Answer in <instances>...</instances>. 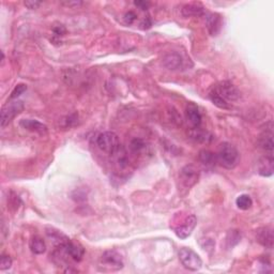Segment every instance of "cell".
<instances>
[{"instance_id":"52a82bcc","label":"cell","mask_w":274,"mask_h":274,"mask_svg":"<svg viewBox=\"0 0 274 274\" xmlns=\"http://www.w3.org/2000/svg\"><path fill=\"white\" fill-rule=\"evenodd\" d=\"M197 219L195 215L191 214L188 217L183 218L181 220L180 224H177L176 226H172V229L175 231L176 236L180 239H187L188 237L192 235L193 230L196 227Z\"/></svg>"},{"instance_id":"603a6c76","label":"cell","mask_w":274,"mask_h":274,"mask_svg":"<svg viewBox=\"0 0 274 274\" xmlns=\"http://www.w3.org/2000/svg\"><path fill=\"white\" fill-rule=\"evenodd\" d=\"M236 205L240 210H243V211H246L252 208L253 206V200L251 198L250 195L247 194H242L240 196L237 197L236 199Z\"/></svg>"},{"instance_id":"9a60e30c","label":"cell","mask_w":274,"mask_h":274,"mask_svg":"<svg viewBox=\"0 0 274 274\" xmlns=\"http://www.w3.org/2000/svg\"><path fill=\"white\" fill-rule=\"evenodd\" d=\"M19 125L25 130L33 132V133L40 135H45L47 133V126L35 119H22L19 121Z\"/></svg>"},{"instance_id":"484cf974","label":"cell","mask_w":274,"mask_h":274,"mask_svg":"<svg viewBox=\"0 0 274 274\" xmlns=\"http://www.w3.org/2000/svg\"><path fill=\"white\" fill-rule=\"evenodd\" d=\"M137 18V15L134 11H129V12H126L124 14V17H123V20H124V23L126 25H132V24H134V22L136 20Z\"/></svg>"},{"instance_id":"d6986e66","label":"cell","mask_w":274,"mask_h":274,"mask_svg":"<svg viewBox=\"0 0 274 274\" xmlns=\"http://www.w3.org/2000/svg\"><path fill=\"white\" fill-rule=\"evenodd\" d=\"M188 135L192 139L198 141V143L208 144L213 139V136L209 132L200 129V126H198V128H192V130L188 132Z\"/></svg>"},{"instance_id":"30bf717a","label":"cell","mask_w":274,"mask_h":274,"mask_svg":"<svg viewBox=\"0 0 274 274\" xmlns=\"http://www.w3.org/2000/svg\"><path fill=\"white\" fill-rule=\"evenodd\" d=\"M58 249H60L63 253H65V255L70 257L72 260L74 261H81L83 259L84 255H85V250H84V247L80 244V243H76V242H73V241H68L66 245H63L62 247H58Z\"/></svg>"},{"instance_id":"ba28073f","label":"cell","mask_w":274,"mask_h":274,"mask_svg":"<svg viewBox=\"0 0 274 274\" xmlns=\"http://www.w3.org/2000/svg\"><path fill=\"white\" fill-rule=\"evenodd\" d=\"M200 171L195 165H186L180 171V181L184 187L189 188L199 180Z\"/></svg>"},{"instance_id":"44dd1931","label":"cell","mask_w":274,"mask_h":274,"mask_svg":"<svg viewBox=\"0 0 274 274\" xmlns=\"http://www.w3.org/2000/svg\"><path fill=\"white\" fill-rule=\"evenodd\" d=\"M198 159L200 163L206 167H212L215 165V163H217V156H215V154L207 149L200 150L198 154Z\"/></svg>"},{"instance_id":"f546056e","label":"cell","mask_w":274,"mask_h":274,"mask_svg":"<svg viewBox=\"0 0 274 274\" xmlns=\"http://www.w3.org/2000/svg\"><path fill=\"white\" fill-rule=\"evenodd\" d=\"M141 26H143V28L144 29H148L151 27V20L149 17H146L144 18L143 20V23H141Z\"/></svg>"},{"instance_id":"d4e9b609","label":"cell","mask_w":274,"mask_h":274,"mask_svg":"<svg viewBox=\"0 0 274 274\" xmlns=\"http://www.w3.org/2000/svg\"><path fill=\"white\" fill-rule=\"evenodd\" d=\"M12 266V259L10 256L7 255H2L1 259H0V269L1 270H8V269L11 268Z\"/></svg>"},{"instance_id":"4316f807","label":"cell","mask_w":274,"mask_h":274,"mask_svg":"<svg viewBox=\"0 0 274 274\" xmlns=\"http://www.w3.org/2000/svg\"><path fill=\"white\" fill-rule=\"evenodd\" d=\"M52 31H54L55 35L62 36V35L66 34L67 29H66V27L63 25H58V26H55L54 29H52Z\"/></svg>"},{"instance_id":"5bb4252c","label":"cell","mask_w":274,"mask_h":274,"mask_svg":"<svg viewBox=\"0 0 274 274\" xmlns=\"http://www.w3.org/2000/svg\"><path fill=\"white\" fill-rule=\"evenodd\" d=\"M206 26L211 35H218L223 26L222 17L218 13H209L206 18Z\"/></svg>"},{"instance_id":"4dcf8cb0","label":"cell","mask_w":274,"mask_h":274,"mask_svg":"<svg viewBox=\"0 0 274 274\" xmlns=\"http://www.w3.org/2000/svg\"><path fill=\"white\" fill-rule=\"evenodd\" d=\"M63 4H67V6H78V4H82V2L81 1H68V2H63Z\"/></svg>"},{"instance_id":"8fae6325","label":"cell","mask_w":274,"mask_h":274,"mask_svg":"<svg viewBox=\"0 0 274 274\" xmlns=\"http://www.w3.org/2000/svg\"><path fill=\"white\" fill-rule=\"evenodd\" d=\"M162 63L166 68L171 71H178L183 68L184 60L180 54L176 51L168 52L162 59Z\"/></svg>"},{"instance_id":"f1b7e54d","label":"cell","mask_w":274,"mask_h":274,"mask_svg":"<svg viewBox=\"0 0 274 274\" xmlns=\"http://www.w3.org/2000/svg\"><path fill=\"white\" fill-rule=\"evenodd\" d=\"M134 4L136 7H138L140 10H147L150 3L148 1H135Z\"/></svg>"},{"instance_id":"4fadbf2b","label":"cell","mask_w":274,"mask_h":274,"mask_svg":"<svg viewBox=\"0 0 274 274\" xmlns=\"http://www.w3.org/2000/svg\"><path fill=\"white\" fill-rule=\"evenodd\" d=\"M273 154H266L261 156L257 164V171L258 173L262 177H270L273 175Z\"/></svg>"},{"instance_id":"5b68a950","label":"cell","mask_w":274,"mask_h":274,"mask_svg":"<svg viewBox=\"0 0 274 274\" xmlns=\"http://www.w3.org/2000/svg\"><path fill=\"white\" fill-rule=\"evenodd\" d=\"M179 260L189 271H198L203 267V260L197 253L189 247H182L179 251Z\"/></svg>"},{"instance_id":"7402d4cb","label":"cell","mask_w":274,"mask_h":274,"mask_svg":"<svg viewBox=\"0 0 274 274\" xmlns=\"http://www.w3.org/2000/svg\"><path fill=\"white\" fill-rule=\"evenodd\" d=\"M29 246H30L31 252H33L35 255L43 254V253H45L46 251V244H45L44 240L38 236H34V238L30 240Z\"/></svg>"},{"instance_id":"ffe728a7","label":"cell","mask_w":274,"mask_h":274,"mask_svg":"<svg viewBox=\"0 0 274 274\" xmlns=\"http://www.w3.org/2000/svg\"><path fill=\"white\" fill-rule=\"evenodd\" d=\"M204 6L200 2H191L186 4L182 8V14L183 17H199L204 13Z\"/></svg>"},{"instance_id":"7c38bea8","label":"cell","mask_w":274,"mask_h":274,"mask_svg":"<svg viewBox=\"0 0 274 274\" xmlns=\"http://www.w3.org/2000/svg\"><path fill=\"white\" fill-rule=\"evenodd\" d=\"M256 241L266 249L271 250L273 247V229L268 226L258 228L256 230Z\"/></svg>"},{"instance_id":"9c48e42d","label":"cell","mask_w":274,"mask_h":274,"mask_svg":"<svg viewBox=\"0 0 274 274\" xmlns=\"http://www.w3.org/2000/svg\"><path fill=\"white\" fill-rule=\"evenodd\" d=\"M258 147L266 152V154H273V124L272 121L269 122V128L263 130L258 138Z\"/></svg>"},{"instance_id":"277c9868","label":"cell","mask_w":274,"mask_h":274,"mask_svg":"<svg viewBox=\"0 0 274 274\" xmlns=\"http://www.w3.org/2000/svg\"><path fill=\"white\" fill-rule=\"evenodd\" d=\"M123 268L122 257L116 251H106L101 256L99 269L104 272L119 271Z\"/></svg>"},{"instance_id":"83f0119b","label":"cell","mask_w":274,"mask_h":274,"mask_svg":"<svg viewBox=\"0 0 274 274\" xmlns=\"http://www.w3.org/2000/svg\"><path fill=\"white\" fill-rule=\"evenodd\" d=\"M40 4H41L40 1H34V0H31V1H25V6L30 10L38 9Z\"/></svg>"},{"instance_id":"ac0fdd59","label":"cell","mask_w":274,"mask_h":274,"mask_svg":"<svg viewBox=\"0 0 274 274\" xmlns=\"http://www.w3.org/2000/svg\"><path fill=\"white\" fill-rule=\"evenodd\" d=\"M129 148H130V151H131L132 154L143 155L145 152H147V150H148L149 147L143 138H139V137H135V138L130 140Z\"/></svg>"},{"instance_id":"3957f363","label":"cell","mask_w":274,"mask_h":274,"mask_svg":"<svg viewBox=\"0 0 274 274\" xmlns=\"http://www.w3.org/2000/svg\"><path fill=\"white\" fill-rule=\"evenodd\" d=\"M97 145L100 150L109 155H113L122 147L120 144L118 135L112 131L103 132L100 134L97 138Z\"/></svg>"},{"instance_id":"2e32d148","label":"cell","mask_w":274,"mask_h":274,"mask_svg":"<svg viewBox=\"0 0 274 274\" xmlns=\"http://www.w3.org/2000/svg\"><path fill=\"white\" fill-rule=\"evenodd\" d=\"M186 114L188 121L192 124L193 128H198V126H200V124H202V114H200L197 105H195L192 102L188 103L187 105Z\"/></svg>"},{"instance_id":"e0dca14e","label":"cell","mask_w":274,"mask_h":274,"mask_svg":"<svg viewBox=\"0 0 274 274\" xmlns=\"http://www.w3.org/2000/svg\"><path fill=\"white\" fill-rule=\"evenodd\" d=\"M46 235L51 239L52 243H54V245L57 247V249L58 247H62L63 245H66L68 242L70 241V239H68L65 234H62L61 231L57 230L52 227L46 228Z\"/></svg>"},{"instance_id":"7a4b0ae2","label":"cell","mask_w":274,"mask_h":274,"mask_svg":"<svg viewBox=\"0 0 274 274\" xmlns=\"http://www.w3.org/2000/svg\"><path fill=\"white\" fill-rule=\"evenodd\" d=\"M215 156H217L218 164L223 168H226V170H234L240 162V154L238 149L227 141L219 146Z\"/></svg>"},{"instance_id":"6da1fadb","label":"cell","mask_w":274,"mask_h":274,"mask_svg":"<svg viewBox=\"0 0 274 274\" xmlns=\"http://www.w3.org/2000/svg\"><path fill=\"white\" fill-rule=\"evenodd\" d=\"M211 102L220 108H230V103L237 101L240 98V91L230 82H221L217 84L209 92Z\"/></svg>"},{"instance_id":"cb8c5ba5","label":"cell","mask_w":274,"mask_h":274,"mask_svg":"<svg viewBox=\"0 0 274 274\" xmlns=\"http://www.w3.org/2000/svg\"><path fill=\"white\" fill-rule=\"evenodd\" d=\"M26 90H27V86L25 84H18V85L15 86V88L13 89V91L11 92V96H10L9 100L12 101V100H17V98L23 94Z\"/></svg>"},{"instance_id":"8992f818","label":"cell","mask_w":274,"mask_h":274,"mask_svg":"<svg viewBox=\"0 0 274 274\" xmlns=\"http://www.w3.org/2000/svg\"><path fill=\"white\" fill-rule=\"evenodd\" d=\"M25 108L24 103L22 101H10L1 109V128L6 126L11 121L23 112Z\"/></svg>"}]
</instances>
